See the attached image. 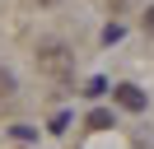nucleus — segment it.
<instances>
[{
    "mask_svg": "<svg viewBox=\"0 0 154 149\" xmlns=\"http://www.w3.org/2000/svg\"><path fill=\"white\" fill-rule=\"evenodd\" d=\"M89 126H94V130H103V126H112V117H107V112H94V117H89Z\"/></svg>",
    "mask_w": 154,
    "mask_h": 149,
    "instance_id": "obj_4",
    "label": "nucleus"
},
{
    "mask_svg": "<svg viewBox=\"0 0 154 149\" xmlns=\"http://www.w3.org/2000/svg\"><path fill=\"white\" fill-rule=\"evenodd\" d=\"M70 65H75V56H70L61 42L38 47V70H42V74H70Z\"/></svg>",
    "mask_w": 154,
    "mask_h": 149,
    "instance_id": "obj_1",
    "label": "nucleus"
},
{
    "mask_svg": "<svg viewBox=\"0 0 154 149\" xmlns=\"http://www.w3.org/2000/svg\"><path fill=\"white\" fill-rule=\"evenodd\" d=\"M117 102H122L126 112H145V93L135 89V84H117Z\"/></svg>",
    "mask_w": 154,
    "mask_h": 149,
    "instance_id": "obj_2",
    "label": "nucleus"
},
{
    "mask_svg": "<svg viewBox=\"0 0 154 149\" xmlns=\"http://www.w3.org/2000/svg\"><path fill=\"white\" fill-rule=\"evenodd\" d=\"M38 5H56V0H38Z\"/></svg>",
    "mask_w": 154,
    "mask_h": 149,
    "instance_id": "obj_6",
    "label": "nucleus"
},
{
    "mask_svg": "<svg viewBox=\"0 0 154 149\" xmlns=\"http://www.w3.org/2000/svg\"><path fill=\"white\" fill-rule=\"evenodd\" d=\"M145 33H154V9H149V14H145Z\"/></svg>",
    "mask_w": 154,
    "mask_h": 149,
    "instance_id": "obj_5",
    "label": "nucleus"
},
{
    "mask_svg": "<svg viewBox=\"0 0 154 149\" xmlns=\"http://www.w3.org/2000/svg\"><path fill=\"white\" fill-rule=\"evenodd\" d=\"M0 98H14V74L0 70Z\"/></svg>",
    "mask_w": 154,
    "mask_h": 149,
    "instance_id": "obj_3",
    "label": "nucleus"
}]
</instances>
